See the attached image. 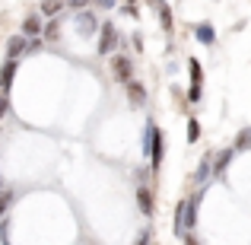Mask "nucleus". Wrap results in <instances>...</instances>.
Wrapping results in <instances>:
<instances>
[{"label":"nucleus","mask_w":251,"mask_h":245,"mask_svg":"<svg viewBox=\"0 0 251 245\" xmlns=\"http://www.w3.org/2000/svg\"><path fill=\"white\" fill-rule=\"evenodd\" d=\"M118 42H121V35H118V26L108 23V19H102V26H99V35H96V54L102 57H111L118 48Z\"/></svg>","instance_id":"f03ea898"},{"label":"nucleus","mask_w":251,"mask_h":245,"mask_svg":"<svg viewBox=\"0 0 251 245\" xmlns=\"http://www.w3.org/2000/svg\"><path fill=\"white\" fill-rule=\"evenodd\" d=\"M57 32H61V19H51V23L42 29V35L45 38H57Z\"/></svg>","instance_id":"6ab92c4d"},{"label":"nucleus","mask_w":251,"mask_h":245,"mask_svg":"<svg viewBox=\"0 0 251 245\" xmlns=\"http://www.w3.org/2000/svg\"><path fill=\"white\" fill-rule=\"evenodd\" d=\"M140 147H143V160H150V169L159 172L162 160H166V137H162V131H159L156 121H147L143 137H140Z\"/></svg>","instance_id":"f257e3e1"},{"label":"nucleus","mask_w":251,"mask_h":245,"mask_svg":"<svg viewBox=\"0 0 251 245\" xmlns=\"http://www.w3.org/2000/svg\"><path fill=\"white\" fill-rule=\"evenodd\" d=\"M111 80L115 83L134 80V61L127 54H111Z\"/></svg>","instance_id":"20e7f679"},{"label":"nucleus","mask_w":251,"mask_h":245,"mask_svg":"<svg viewBox=\"0 0 251 245\" xmlns=\"http://www.w3.org/2000/svg\"><path fill=\"white\" fill-rule=\"evenodd\" d=\"M188 77H191V86H203V64L197 57H188Z\"/></svg>","instance_id":"2eb2a0df"},{"label":"nucleus","mask_w":251,"mask_h":245,"mask_svg":"<svg viewBox=\"0 0 251 245\" xmlns=\"http://www.w3.org/2000/svg\"><path fill=\"white\" fill-rule=\"evenodd\" d=\"M201 99H203V86H188V102L197 105Z\"/></svg>","instance_id":"aec40b11"},{"label":"nucleus","mask_w":251,"mask_h":245,"mask_svg":"<svg viewBox=\"0 0 251 245\" xmlns=\"http://www.w3.org/2000/svg\"><path fill=\"white\" fill-rule=\"evenodd\" d=\"M188 143H197L201 140V134H203V128H201V121H197V118H188Z\"/></svg>","instance_id":"f3484780"},{"label":"nucleus","mask_w":251,"mask_h":245,"mask_svg":"<svg viewBox=\"0 0 251 245\" xmlns=\"http://www.w3.org/2000/svg\"><path fill=\"white\" fill-rule=\"evenodd\" d=\"M210 178H213V153H207L201 163H197V169H194V182L201 185V188L210 182Z\"/></svg>","instance_id":"9d476101"},{"label":"nucleus","mask_w":251,"mask_h":245,"mask_svg":"<svg viewBox=\"0 0 251 245\" xmlns=\"http://www.w3.org/2000/svg\"><path fill=\"white\" fill-rule=\"evenodd\" d=\"M16 74H19V61H3V67H0V92H10Z\"/></svg>","instance_id":"9b49d317"},{"label":"nucleus","mask_w":251,"mask_h":245,"mask_svg":"<svg viewBox=\"0 0 251 245\" xmlns=\"http://www.w3.org/2000/svg\"><path fill=\"white\" fill-rule=\"evenodd\" d=\"M232 156H235V150L232 147H226V150H220V153H213V178H226V169H229V163H232Z\"/></svg>","instance_id":"6e6552de"},{"label":"nucleus","mask_w":251,"mask_h":245,"mask_svg":"<svg viewBox=\"0 0 251 245\" xmlns=\"http://www.w3.org/2000/svg\"><path fill=\"white\" fill-rule=\"evenodd\" d=\"M0 188H3V178H0Z\"/></svg>","instance_id":"c85d7f7f"},{"label":"nucleus","mask_w":251,"mask_h":245,"mask_svg":"<svg viewBox=\"0 0 251 245\" xmlns=\"http://www.w3.org/2000/svg\"><path fill=\"white\" fill-rule=\"evenodd\" d=\"M150 6L156 10V16H159V26L166 32H172L175 29V16H172V6L166 3V0H150Z\"/></svg>","instance_id":"1a4fd4ad"},{"label":"nucleus","mask_w":251,"mask_h":245,"mask_svg":"<svg viewBox=\"0 0 251 245\" xmlns=\"http://www.w3.org/2000/svg\"><path fill=\"white\" fill-rule=\"evenodd\" d=\"M124 89H127L130 109H143V105H147V86H143L140 80H127V83H124Z\"/></svg>","instance_id":"39448f33"},{"label":"nucleus","mask_w":251,"mask_h":245,"mask_svg":"<svg viewBox=\"0 0 251 245\" xmlns=\"http://www.w3.org/2000/svg\"><path fill=\"white\" fill-rule=\"evenodd\" d=\"M137 210L143 217H153L156 214V201H153V191L147 185H137Z\"/></svg>","instance_id":"0eeeda50"},{"label":"nucleus","mask_w":251,"mask_h":245,"mask_svg":"<svg viewBox=\"0 0 251 245\" xmlns=\"http://www.w3.org/2000/svg\"><path fill=\"white\" fill-rule=\"evenodd\" d=\"M124 3H137V0H124Z\"/></svg>","instance_id":"cd10ccee"},{"label":"nucleus","mask_w":251,"mask_h":245,"mask_svg":"<svg viewBox=\"0 0 251 245\" xmlns=\"http://www.w3.org/2000/svg\"><path fill=\"white\" fill-rule=\"evenodd\" d=\"M194 38L203 45V48H213V45H216V29L210 23H197L194 26Z\"/></svg>","instance_id":"ddd939ff"},{"label":"nucleus","mask_w":251,"mask_h":245,"mask_svg":"<svg viewBox=\"0 0 251 245\" xmlns=\"http://www.w3.org/2000/svg\"><path fill=\"white\" fill-rule=\"evenodd\" d=\"M232 150H235V153H248V150H251V128H242L239 134H235Z\"/></svg>","instance_id":"dca6fc26"},{"label":"nucleus","mask_w":251,"mask_h":245,"mask_svg":"<svg viewBox=\"0 0 251 245\" xmlns=\"http://www.w3.org/2000/svg\"><path fill=\"white\" fill-rule=\"evenodd\" d=\"M184 245H201V242H197L194 233H184Z\"/></svg>","instance_id":"bb28decb"},{"label":"nucleus","mask_w":251,"mask_h":245,"mask_svg":"<svg viewBox=\"0 0 251 245\" xmlns=\"http://www.w3.org/2000/svg\"><path fill=\"white\" fill-rule=\"evenodd\" d=\"M10 111V99H6V92H0V118Z\"/></svg>","instance_id":"393cba45"},{"label":"nucleus","mask_w":251,"mask_h":245,"mask_svg":"<svg viewBox=\"0 0 251 245\" xmlns=\"http://www.w3.org/2000/svg\"><path fill=\"white\" fill-rule=\"evenodd\" d=\"M96 6H99V10H115L118 0H96Z\"/></svg>","instance_id":"a878e982"},{"label":"nucleus","mask_w":251,"mask_h":245,"mask_svg":"<svg viewBox=\"0 0 251 245\" xmlns=\"http://www.w3.org/2000/svg\"><path fill=\"white\" fill-rule=\"evenodd\" d=\"M64 3H67L70 10H76V13H80V10H86V6L92 3V0H64Z\"/></svg>","instance_id":"4be33fe9"},{"label":"nucleus","mask_w":251,"mask_h":245,"mask_svg":"<svg viewBox=\"0 0 251 245\" xmlns=\"http://www.w3.org/2000/svg\"><path fill=\"white\" fill-rule=\"evenodd\" d=\"M25 48H29V38L25 35H10L6 38V61H23Z\"/></svg>","instance_id":"423d86ee"},{"label":"nucleus","mask_w":251,"mask_h":245,"mask_svg":"<svg viewBox=\"0 0 251 245\" xmlns=\"http://www.w3.org/2000/svg\"><path fill=\"white\" fill-rule=\"evenodd\" d=\"M42 35H38V38H29V48H25V54H38V51H42Z\"/></svg>","instance_id":"412c9836"},{"label":"nucleus","mask_w":251,"mask_h":245,"mask_svg":"<svg viewBox=\"0 0 251 245\" xmlns=\"http://www.w3.org/2000/svg\"><path fill=\"white\" fill-rule=\"evenodd\" d=\"M13 197H16V194H13L10 188H0V220H3V217H6V210L13 207Z\"/></svg>","instance_id":"a211bd4d"},{"label":"nucleus","mask_w":251,"mask_h":245,"mask_svg":"<svg viewBox=\"0 0 251 245\" xmlns=\"http://www.w3.org/2000/svg\"><path fill=\"white\" fill-rule=\"evenodd\" d=\"M64 6H67L64 0H42V6H38V16H45V19H54L57 13L64 10Z\"/></svg>","instance_id":"4468645a"},{"label":"nucleus","mask_w":251,"mask_h":245,"mask_svg":"<svg viewBox=\"0 0 251 245\" xmlns=\"http://www.w3.org/2000/svg\"><path fill=\"white\" fill-rule=\"evenodd\" d=\"M42 29H45L42 16H38V13H32V16H25V19H23V29H19V35H25V38H38V35H42Z\"/></svg>","instance_id":"f8f14e48"},{"label":"nucleus","mask_w":251,"mask_h":245,"mask_svg":"<svg viewBox=\"0 0 251 245\" xmlns=\"http://www.w3.org/2000/svg\"><path fill=\"white\" fill-rule=\"evenodd\" d=\"M150 239H153V236H150V229H140V233H137V239H134V245H150Z\"/></svg>","instance_id":"5701e85b"},{"label":"nucleus","mask_w":251,"mask_h":245,"mask_svg":"<svg viewBox=\"0 0 251 245\" xmlns=\"http://www.w3.org/2000/svg\"><path fill=\"white\" fill-rule=\"evenodd\" d=\"M130 45H134V51H143V35H140V32L130 35Z\"/></svg>","instance_id":"b1692460"},{"label":"nucleus","mask_w":251,"mask_h":245,"mask_svg":"<svg viewBox=\"0 0 251 245\" xmlns=\"http://www.w3.org/2000/svg\"><path fill=\"white\" fill-rule=\"evenodd\" d=\"M99 26H102V19L96 16V10H80L76 13V19H74V29H76V35L83 38V42H89V38H96L99 35Z\"/></svg>","instance_id":"7ed1b4c3"}]
</instances>
